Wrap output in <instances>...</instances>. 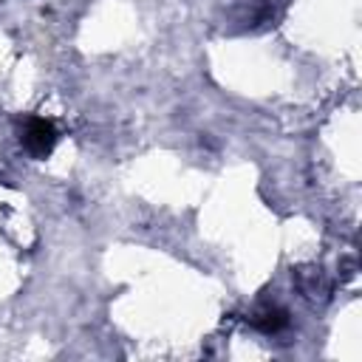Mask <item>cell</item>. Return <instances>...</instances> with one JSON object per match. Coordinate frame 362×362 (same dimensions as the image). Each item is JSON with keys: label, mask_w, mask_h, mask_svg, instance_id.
<instances>
[{"label": "cell", "mask_w": 362, "mask_h": 362, "mask_svg": "<svg viewBox=\"0 0 362 362\" xmlns=\"http://www.w3.org/2000/svg\"><path fill=\"white\" fill-rule=\"evenodd\" d=\"M54 127L48 124V122H42V119H34L31 124H28V130H25V147L31 150V153H37V156H45L48 150H51V144H54Z\"/></svg>", "instance_id": "1"}]
</instances>
